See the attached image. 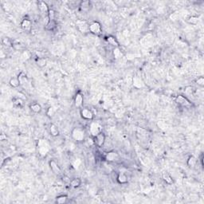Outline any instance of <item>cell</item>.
Returning <instances> with one entry per match:
<instances>
[{"label":"cell","mask_w":204,"mask_h":204,"mask_svg":"<svg viewBox=\"0 0 204 204\" xmlns=\"http://www.w3.org/2000/svg\"><path fill=\"white\" fill-rule=\"evenodd\" d=\"M116 180L120 184H125L128 183V177L124 173H119L118 175L116 177Z\"/></svg>","instance_id":"obj_20"},{"label":"cell","mask_w":204,"mask_h":204,"mask_svg":"<svg viewBox=\"0 0 204 204\" xmlns=\"http://www.w3.org/2000/svg\"><path fill=\"white\" fill-rule=\"evenodd\" d=\"M89 32L94 35H101L102 34L101 24L97 21H94L89 24Z\"/></svg>","instance_id":"obj_4"},{"label":"cell","mask_w":204,"mask_h":204,"mask_svg":"<svg viewBox=\"0 0 204 204\" xmlns=\"http://www.w3.org/2000/svg\"><path fill=\"white\" fill-rule=\"evenodd\" d=\"M2 42H3V44L5 45V46H14V44H13V42H12V41L10 40L9 37H3V39H2Z\"/></svg>","instance_id":"obj_31"},{"label":"cell","mask_w":204,"mask_h":204,"mask_svg":"<svg viewBox=\"0 0 204 204\" xmlns=\"http://www.w3.org/2000/svg\"><path fill=\"white\" fill-rule=\"evenodd\" d=\"M49 164H50V169L52 170V171L54 172L56 175H61V170L59 165L58 164V163L54 160H51L50 162H49Z\"/></svg>","instance_id":"obj_12"},{"label":"cell","mask_w":204,"mask_h":204,"mask_svg":"<svg viewBox=\"0 0 204 204\" xmlns=\"http://www.w3.org/2000/svg\"><path fill=\"white\" fill-rule=\"evenodd\" d=\"M55 113V110L53 107H49V109H47L46 111V115L50 117H52V116L54 115Z\"/></svg>","instance_id":"obj_35"},{"label":"cell","mask_w":204,"mask_h":204,"mask_svg":"<svg viewBox=\"0 0 204 204\" xmlns=\"http://www.w3.org/2000/svg\"><path fill=\"white\" fill-rule=\"evenodd\" d=\"M37 149H38V152L41 156H46L47 155L50 148H49V143L46 141V139H42L38 140Z\"/></svg>","instance_id":"obj_2"},{"label":"cell","mask_w":204,"mask_h":204,"mask_svg":"<svg viewBox=\"0 0 204 204\" xmlns=\"http://www.w3.org/2000/svg\"><path fill=\"white\" fill-rule=\"evenodd\" d=\"M106 41H107V42L109 45L112 46L114 48L119 47L120 46L119 42L117 41V39L114 36H112V35H109L108 37H106Z\"/></svg>","instance_id":"obj_15"},{"label":"cell","mask_w":204,"mask_h":204,"mask_svg":"<svg viewBox=\"0 0 204 204\" xmlns=\"http://www.w3.org/2000/svg\"><path fill=\"white\" fill-rule=\"evenodd\" d=\"M36 61V64H37V66L40 67V68L45 67L46 65V63H47L46 59L44 58H37V59H36V61Z\"/></svg>","instance_id":"obj_27"},{"label":"cell","mask_w":204,"mask_h":204,"mask_svg":"<svg viewBox=\"0 0 204 204\" xmlns=\"http://www.w3.org/2000/svg\"><path fill=\"white\" fill-rule=\"evenodd\" d=\"M69 184H70V186H71L72 187H73V188H77V187H79L80 186H81V184H82V180H81V179H79V178H73V180H70Z\"/></svg>","instance_id":"obj_24"},{"label":"cell","mask_w":204,"mask_h":204,"mask_svg":"<svg viewBox=\"0 0 204 204\" xmlns=\"http://www.w3.org/2000/svg\"><path fill=\"white\" fill-rule=\"evenodd\" d=\"M187 22L190 25H196L199 22V18L197 16H194V15H192V16H190L187 19Z\"/></svg>","instance_id":"obj_28"},{"label":"cell","mask_w":204,"mask_h":204,"mask_svg":"<svg viewBox=\"0 0 204 204\" xmlns=\"http://www.w3.org/2000/svg\"><path fill=\"white\" fill-rule=\"evenodd\" d=\"M163 180L167 184H172L174 183L172 177L167 172H163Z\"/></svg>","instance_id":"obj_26"},{"label":"cell","mask_w":204,"mask_h":204,"mask_svg":"<svg viewBox=\"0 0 204 204\" xmlns=\"http://www.w3.org/2000/svg\"><path fill=\"white\" fill-rule=\"evenodd\" d=\"M106 136L105 133L101 132V133H99L98 135H97L95 137H93V140H94V144L96 146H97L98 148H101L105 143Z\"/></svg>","instance_id":"obj_8"},{"label":"cell","mask_w":204,"mask_h":204,"mask_svg":"<svg viewBox=\"0 0 204 204\" xmlns=\"http://www.w3.org/2000/svg\"><path fill=\"white\" fill-rule=\"evenodd\" d=\"M13 104H14V106L20 108V107L23 105V101L21 98H14V100H13Z\"/></svg>","instance_id":"obj_33"},{"label":"cell","mask_w":204,"mask_h":204,"mask_svg":"<svg viewBox=\"0 0 204 204\" xmlns=\"http://www.w3.org/2000/svg\"><path fill=\"white\" fill-rule=\"evenodd\" d=\"M80 114H81L82 118L86 120H92L94 118V114L92 112V110L87 109V108H83V109H81Z\"/></svg>","instance_id":"obj_7"},{"label":"cell","mask_w":204,"mask_h":204,"mask_svg":"<svg viewBox=\"0 0 204 204\" xmlns=\"http://www.w3.org/2000/svg\"><path fill=\"white\" fill-rule=\"evenodd\" d=\"M133 85L135 88H142V87H143L144 84H143L142 79L140 78L139 77H138V76H135L133 79Z\"/></svg>","instance_id":"obj_14"},{"label":"cell","mask_w":204,"mask_h":204,"mask_svg":"<svg viewBox=\"0 0 204 204\" xmlns=\"http://www.w3.org/2000/svg\"><path fill=\"white\" fill-rule=\"evenodd\" d=\"M30 58H31V53L28 50H24L21 55V60L22 61H27L28 59H30Z\"/></svg>","instance_id":"obj_30"},{"label":"cell","mask_w":204,"mask_h":204,"mask_svg":"<svg viewBox=\"0 0 204 204\" xmlns=\"http://www.w3.org/2000/svg\"><path fill=\"white\" fill-rule=\"evenodd\" d=\"M30 109L34 113H40L41 112V106L37 102L31 104L30 105Z\"/></svg>","instance_id":"obj_19"},{"label":"cell","mask_w":204,"mask_h":204,"mask_svg":"<svg viewBox=\"0 0 204 204\" xmlns=\"http://www.w3.org/2000/svg\"><path fill=\"white\" fill-rule=\"evenodd\" d=\"M196 84L200 87H203L204 86V78L203 77H199L198 78V79L196 80Z\"/></svg>","instance_id":"obj_36"},{"label":"cell","mask_w":204,"mask_h":204,"mask_svg":"<svg viewBox=\"0 0 204 204\" xmlns=\"http://www.w3.org/2000/svg\"><path fill=\"white\" fill-rule=\"evenodd\" d=\"M68 199L69 198L67 195H65V194H61V195H59V196L57 197V199H56V203L58 204L66 203L68 202Z\"/></svg>","instance_id":"obj_25"},{"label":"cell","mask_w":204,"mask_h":204,"mask_svg":"<svg viewBox=\"0 0 204 204\" xmlns=\"http://www.w3.org/2000/svg\"><path fill=\"white\" fill-rule=\"evenodd\" d=\"M105 160L109 163H114L120 160V156L116 151H109L105 154Z\"/></svg>","instance_id":"obj_5"},{"label":"cell","mask_w":204,"mask_h":204,"mask_svg":"<svg viewBox=\"0 0 204 204\" xmlns=\"http://www.w3.org/2000/svg\"><path fill=\"white\" fill-rule=\"evenodd\" d=\"M197 163H198L197 158H196L195 156H190L188 158V160H187V166L190 167V168H194V167L197 165Z\"/></svg>","instance_id":"obj_17"},{"label":"cell","mask_w":204,"mask_h":204,"mask_svg":"<svg viewBox=\"0 0 204 204\" xmlns=\"http://www.w3.org/2000/svg\"><path fill=\"white\" fill-rule=\"evenodd\" d=\"M18 78L19 82H20L21 85H24V84H26V83H27L28 82L27 75L24 72H21L20 73L18 74Z\"/></svg>","instance_id":"obj_22"},{"label":"cell","mask_w":204,"mask_h":204,"mask_svg":"<svg viewBox=\"0 0 204 204\" xmlns=\"http://www.w3.org/2000/svg\"><path fill=\"white\" fill-rule=\"evenodd\" d=\"M122 55L123 54L122 53H121V50H120L119 47H116L113 49V56H114V58H116V59L120 58L122 57Z\"/></svg>","instance_id":"obj_29"},{"label":"cell","mask_w":204,"mask_h":204,"mask_svg":"<svg viewBox=\"0 0 204 204\" xmlns=\"http://www.w3.org/2000/svg\"><path fill=\"white\" fill-rule=\"evenodd\" d=\"M50 133L51 136L54 137H57L59 136V129H58V126L54 124H51L50 125Z\"/></svg>","instance_id":"obj_18"},{"label":"cell","mask_w":204,"mask_h":204,"mask_svg":"<svg viewBox=\"0 0 204 204\" xmlns=\"http://www.w3.org/2000/svg\"><path fill=\"white\" fill-rule=\"evenodd\" d=\"M21 28L26 32H30L32 29V22L30 18H25L21 22Z\"/></svg>","instance_id":"obj_10"},{"label":"cell","mask_w":204,"mask_h":204,"mask_svg":"<svg viewBox=\"0 0 204 204\" xmlns=\"http://www.w3.org/2000/svg\"><path fill=\"white\" fill-rule=\"evenodd\" d=\"M194 87H192V86H187V87H185V88H184V92H185V93L187 94V95H192L193 93L194 92Z\"/></svg>","instance_id":"obj_32"},{"label":"cell","mask_w":204,"mask_h":204,"mask_svg":"<svg viewBox=\"0 0 204 204\" xmlns=\"http://www.w3.org/2000/svg\"><path fill=\"white\" fill-rule=\"evenodd\" d=\"M57 26H58V24H57L56 20H48L47 23L46 24V26H45V29L46 31H54V29H56Z\"/></svg>","instance_id":"obj_16"},{"label":"cell","mask_w":204,"mask_h":204,"mask_svg":"<svg viewBox=\"0 0 204 204\" xmlns=\"http://www.w3.org/2000/svg\"><path fill=\"white\" fill-rule=\"evenodd\" d=\"M84 104V96L81 92H78L74 97V105L78 109H82Z\"/></svg>","instance_id":"obj_9"},{"label":"cell","mask_w":204,"mask_h":204,"mask_svg":"<svg viewBox=\"0 0 204 204\" xmlns=\"http://www.w3.org/2000/svg\"><path fill=\"white\" fill-rule=\"evenodd\" d=\"M77 25H78V30L82 34L89 32V24L87 23L85 21H78Z\"/></svg>","instance_id":"obj_11"},{"label":"cell","mask_w":204,"mask_h":204,"mask_svg":"<svg viewBox=\"0 0 204 204\" xmlns=\"http://www.w3.org/2000/svg\"><path fill=\"white\" fill-rule=\"evenodd\" d=\"M38 8H39V10H40V11H41V14L48 15L50 8H49V7H48V5L46 3H45V2H43V1L38 2Z\"/></svg>","instance_id":"obj_13"},{"label":"cell","mask_w":204,"mask_h":204,"mask_svg":"<svg viewBox=\"0 0 204 204\" xmlns=\"http://www.w3.org/2000/svg\"><path fill=\"white\" fill-rule=\"evenodd\" d=\"M48 19L49 20H55V11L53 9H50L48 13Z\"/></svg>","instance_id":"obj_34"},{"label":"cell","mask_w":204,"mask_h":204,"mask_svg":"<svg viewBox=\"0 0 204 204\" xmlns=\"http://www.w3.org/2000/svg\"><path fill=\"white\" fill-rule=\"evenodd\" d=\"M91 7V2L89 1H81V3H80V9L83 11H86L90 9Z\"/></svg>","instance_id":"obj_21"},{"label":"cell","mask_w":204,"mask_h":204,"mask_svg":"<svg viewBox=\"0 0 204 204\" xmlns=\"http://www.w3.org/2000/svg\"><path fill=\"white\" fill-rule=\"evenodd\" d=\"M9 84H10V85L12 88H18V87H19L21 85L20 82H19L18 78V77L17 78H11L10 79V81H9Z\"/></svg>","instance_id":"obj_23"},{"label":"cell","mask_w":204,"mask_h":204,"mask_svg":"<svg viewBox=\"0 0 204 204\" xmlns=\"http://www.w3.org/2000/svg\"><path fill=\"white\" fill-rule=\"evenodd\" d=\"M102 129H103L102 125L97 121H92L89 124V132L92 138L95 137L97 135H98L99 133H101Z\"/></svg>","instance_id":"obj_3"},{"label":"cell","mask_w":204,"mask_h":204,"mask_svg":"<svg viewBox=\"0 0 204 204\" xmlns=\"http://www.w3.org/2000/svg\"><path fill=\"white\" fill-rule=\"evenodd\" d=\"M71 136L76 142H82L85 139V131L82 127H75L71 132Z\"/></svg>","instance_id":"obj_1"},{"label":"cell","mask_w":204,"mask_h":204,"mask_svg":"<svg viewBox=\"0 0 204 204\" xmlns=\"http://www.w3.org/2000/svg\"><path fill=\"white\" fill-rule=\"evenodd\" d=\"M175 102L179 105L184 107V108H190L192 107V103L184 95H178L175 97Z\"/></svg>","instance_id":"obj_6"}]
</instances>
